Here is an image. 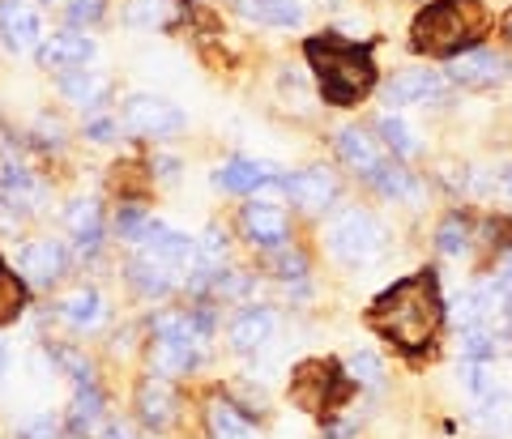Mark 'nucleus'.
Masks as SVG:
<instances>
[{"mask_svg": "<svg viewBox=\"0 0 512 439\" xmlns=\"http://www.w3.org/2000/svg\"><path fill=\"white\" fill-rule=\"evenodd\" d=\"M367 324L406 354L427 350L431 341H436L440 324H444V303H440L436 273L423 269V273H414V278L397 282L393 290H384V295L372 303V312H367Z\"/></svg>", "mask_w": 512, "mask_h": 439, "instance_id": "f257e3e1", "label": "nucleus"}, {"mask_svg": "<svg viewBox=\"0 0 512 439\" xmlns=\"http://www.w3.org/2000/svg\"><path fill=\"white\" fill-rule=\"evenodd\" d=\"M303 56L316 69L320 94L333 107H355L367 90L376 86V60L372 47H359L342 35H316L303 43Z\"/></svg>", "mask_w": 512, "mask_h": 439, "instance_id": "f03ea898", "label": "nucleus"}, {"mask_svg": "<svg viewBox=\"0 0 512 439\" xmlns=\"http://www.w3.org/2000/svg\"><path fill=\"white\" fill-rule=\"evenodd\" d=\"M487 30H491V13L483 0H431L414 18L410 43L414 52H427V56H457L474 47Z\"/></svg>", "mask_w": 512, "mask_h": 439, "instance_id": "7ed1b4c3", "label": "nucleus"}, {"mask_svg": "<svg viewBox=\"0 0 512 439\" xmlns=\"http://www.w3.org/2000/svg\"><path fill=\"white\" fill-rule=\"evenodd\" d=\"M325 239H329V252L346 260V265H372L384 252V231L367 209H342V214L329 222Z\"/></svg>", "mask_w": 512, "mask_h": 439, "instance_id": "20e7f679", "label": "nucleus"}, {"mask_svg": "<svg viewBox=\"0 0 512 439\" xmlns=\"http://www.w3.org/2000/svg\"><path fill=\"white\" fill-rule=\"evenodd\" d=\"M346 393H350V384H346L338 363L312 359V363H299L295 376H291V401L299 405V410H308V414L338 410V405L346 401Z\"/></svg>", "mask_w": 512, "mask_h": 439, "instance_id": "39448f33", "label": "nucleus"}, {"mask_svg": "<svg viewBox=\"0 0 512 439\" xmlns=\"http://www.w3.org/2000/svg\"><path fill=\"white\" fill-rule=\"evenodd\" d=\"M120 128L133 137H171L184 128V111L158 94H128L120 103Z\"/></svg>", "mask_w": 512, "mask_h": 439, "instance_id": "423d86ee", "label": "nucleus"}, {"mask_svg": "<svg viewBox=\"0 0 512 439\" xmlns=\"http://www.w3.org/2000/svg\"><path fill=\"white\" fill-rule=\"evenodd\" d=\"M150 333H154V341H171V346H180V350L201 359L205 341H210V320L201 312H158Z\"/></svg>", "mask_w": 512, "mask_h": 439, "instance_id": "0eeeda50", "label": "nucleus"}, {"mask_svg": "<svg viewBox=\"0 0 512 439\" xmlns=\"http://www.w3.org/2000/svg\"><path fill=\"white\" fill-rule=\"evenodd\" d=\"M282 188H286V197H291V205H299L303 214H325L333 197H338V180H333V171H325V167L286 175Z\"/></svg>", "mask_w": 512, "mask_h": 439, "instance_id": "6e6552de", "label": "nucleus"}, {"mask_svg": "<svg viewBox=\"0 0 512 439\" xmlns=\"http://www.w3.org/2000/svg\"><path fill=\"white\" fill-rule=\"evenodd\" d=\"M175 414H180V393H175V384L167 376H146L137 384V418L146 422L154 431H167Z\"/></svg>", "mask_w": 512, "mask_h": 439, "instance_id": "1a4fd4ad", "label": "nucleus"}, {"mask_svg": "<svg viewBox=\"0 0 512 439\" xmlns=\"http://www.w3.org/2000/svg\"><path fill=\"white\" fill-rule=\"evenodd\" d=\"M239 226H244V239L252 248H282L286 235H291V218L282 214V205H269V201L244 205Z\"/></svg>", "mask_w": 512, "mask_h": 439, "instance_id": "9d476101", "label": "nucleus"}, {"mask_svg": "<svg viewBox=\"0 0 512 439\" xmlns=\"http://www.w3.org/2000/svg\"><path fill=\"white\" fill-rule=\"evenodd\" d=\"M0 35L13 52H39L43 47V18L26 0H0Z\"/></svg>", "mask_w": 512, "mask_h": 439, "instance_id": "9b49d317", "label": "nucleus"}, {"mask_svg": "<svg viewBox=\"0 0 512 439\" xmlns=\"http://www.w3.org/2000/svg\"><path fill=\"white\" fill-rule=\"evenodd\" d=\"M440 94H444V77L436 69H410V73H397L389 86H384V103H389V107H406V103L440 99Z\"/></svg>", "mask_w": 512, "mask_h": 439, "instance_id": "f8f14e48", "label": "nucleus"}, {"mask_svg": "<svg viewBox=\"0 0 512 439\" xmlns=\"http://www.w3.org/2000/svg\"><path fill=\"white\" fill-rule=\"evenodd\" d=\"M94 56V39L77 35V30H60V35L43 39L39 47V64L43 69H56V73H73L77 64H86Z\"/></svg>", "mask_w": 512, "mask_h": 439, "instance_id": "ddd939ff", "label": "nucleus"}, {"mask_svg": "<svg viewBox=\"0 0 512 439\" xmlns=\"http://www.w3.org/2000/svg\"><path fill=\"white\" fill-rule=\"evenodd\" d=\"M338 154L342 162L363 180H376V171L384 167V150L372 133H363V128H342L338 133Z\"/></svg>", "mask_w": 512, "mask_h": 439, "instance_id": "4468645a", "label": "nucleus"}, {"mask_svg": "<svg viewBox=\"0 0 512 439\" xmlns=\"http://www.w3.org/2000/svg\"><path fill=\"white\" fill-rule=\"evenodd\" d=\"M18 265L30 282H39V286H52L60 273H64V248H60V239H30L22 256H18Z\"/></svg>", "mask_w": 512, "mask_h": 439, "instance_id": "2eb2a0df", "label": "nucleus"}, {"mask_svg": "<svg viewBox=\"0 0 512 439\" xmlns=\"http://www.w3.org/2000/svg\"><path fill=\"white\" fill-rule=\"evenodd\" d=\"M274 329H278V316L269 312V307H244L235 320H231V346L239 350V354H252V350H261L269 337H274Z\"/></svg>", "mask_w": 512, "mask_h": 439, "instance_id": "dca6fc26", "label": "nucleus"}, {"mask_svg": "<svg viewBox=\"0 0 512 439\" xmlns=\"http://www.w3.org/2000/svg\"><path fill=\"white\" fill-rule=\"evenodd\" d=\"M60 94L82 111H99L107 103V94H111V77L99 73V69H73V73L60 77Z\"/></svg>", "mask_w": 512, "mask_h": 439, "instance_id": "f3484780", "label": "nucleus"}, {"mask_svg": "<svg viewBox=\"0 0 512 439\" xmlns=\"http://www.w3.org/2000/svg\"><path fill=\"white\" fill-rule=\"evenodd\" d=\"M504 69H508L504 56L474 47V52H461V56L453 60V81H461V86H500Z\"/></svg>", "mask_w": 512, "mask_h": 439, "instance_id": "a211bd4d", "label": "nucleus"}, {"mask_svg": "<svg viewBox=\"0 0 512 439\" xmlns=\"http://www.w3.org/2000/svg\"><path fill=\"white\" fill-rule=\"evenodd\" d=\"M175 273L180 269H171L167 260H158L150 252H141L133 265H128V278H133V286L141 290V295H167V290H175Z\"/></svg>", "mask_w": 512, "mask_h": 439, "instance_id": "6ab92c4d", "label": "nucleus"}, {"mask_svg": "<svg viewBox=\"0 0 512 439\" xmlns=\"http://www.w3.org/2000/svg\"><path fill=\"white\" fill-rule=\"evenodd\" d=\"M205 427H210V439H256V427L244 418V410L231 401L214 397L210 410H205Z\"/></svg>", "mask_w": 512, "mask_h": 439, "instance_id": "aec40b11", "label": "nucleus"}, {"mask_svg": "<svg viewBox=\"0 0 512 439\" xmlns=\"http://www.w3.org/2000/svg\"><path fill=\"white\" fill-rule=\"evenodd\" d=\"M214 180H218V188H227V192H256L261 184L274 180V167H269V162H252V158H231Z\"/></svg>", "mask_w": 512, "mask_h": 439, "instance_id": "412c9836", "label": "nucleus"}, {"mask_svg": "<svg viewBox=\"0 0 512 439\" xmlns=\"http://www.w3.org/2000/svg\"><path fill=\"white\" fill-rule=\"evenodd\" d=\"M235 9L248 22L261 26H299L303 22V5L299 0H235Z\"/></svg>", "mask_w": 512, "mask_h": 439, "instance_id": "4be33fe9", "label": "nucleus"}, {"mask_svg": "<svg viewBox=\"0 0 512 439\" xmlns=\"http://www.w3.org/2000/svg\"><path fill=\"white\" fill-rule=\"evenodd\" d=\"M69 231L77 239V252L82 256H94L103 243V218H99V205L94 201H77L69 209Z\"/></svg>", "mask_w": 512, "mask_h": 439, "instance_id": "5701e85b", "label": "nucleus"}, {"mask_svg": "<svg viewBox=\"0 0 512 439\" xmlns=\"http://www.w3.org/2000/svg\"><path fill=\"white\" fill-rule=\"evenodd\" d=\"M60 316L69 320V324H77V329H94V324L107 316V307H103V295H99V290L82 286V290H73V295H64V299H60Z\"/></svg>", "mask_w": 512, "mask_h": 439, "instance_id": "b1692460", "label": "nucleus"}, {"mask_svg": "<svg viewBox=\"0 0 512 439\" xmlns=\"http://www.w3.org/2000/svg\"><path fill=\"white\" fill-rule=\"evenodd\" d=\"M69 427L73 435H94L103 427V393L94 384H82V393L69 405Z\"/></svg>", "mask_w": 512, "mask_h": 439, "instance_id": "393cba45", "label": "nucleus"}, {"mask_svg": "<svg viewBox=\"0 0 512 439\" xmlns=\"http://www.w3.org/2000/svg\"><path fill=\"white\" fill-rule=\"evenodd\" d=\"M0 197L13 201V209H18V205L35 209L39 197H43V188H39V180L26 167H5V171H0Z\"/></svg>", "mask_w": 512, "mask_h": 439, "instance_id": "a878e982", "label": "nucleus"}, {"mask_svg": "<svg viewBox=\"0 0 512 439\" xmlns=\"http://www.w3.org/2000/svg\"><path fill=\"white\" fill-rule=\"evenodd\" d=\"M384 197H393V201H410V205H419L423 201V184L414 180V175L406 171V167H389V162H384V167L376 171V180H372Z\"/></svg>", "mask_w": 512, "mask_h": 439, "instance_id": "bb28decb", "label": "nucleus"}, {"mask_svg": "<svg viewBox=\"0 0 512 439\" xmlns=\"http://www.w3.org/2000/svg\"><path fill=\"white\" fill-rule=\"evenodd\" d=\"M470 243H474V226L461 218V214H448V218L440 222V231H436V248H440V256L461 260V256L470 252Z\"/></svg>", "mask_w": 512, "mask_h": 439, "instance_id": "cd10ccee", "label": "nucleus"}, {"mask_svg": "<svg viewBox=\"0 0 512 439\" xmlns=\"http://www.w3.org/2000/svg\"><path fill=\"white\" fill-rule=\"evenodd\" d=\"M22 307H26V286H22L18 273H9L5 260H0V329L18 320Z\"/></svg>", "mask_w": 512, "mask_h": 439, "instance_id": "c85d7f7f", "label": "nucleus"}, {"mask_svg": "<svg viewBox=\"0 0 512 439\" xmlns=\"http://www.w3.org/2000/svg\"><path fill=\"white\" fill-rule=\"evenodd\" d=\"M478 422L495 435H508L512 431V397L508 393H487L483 405H478Z\"/></svg>", "mask_w": 512, "mask_h": 439, "instance_id": "c756f323", "label": "nucleus"}, {"mask_svg": "<svg viewBox=\"0 0 512 439\" xmlns=\"http://www.w3.org/2000/svg\"><path fill=\"white\" fill-rule=\"evenodd\" d=\"M380 137H384V145H389L393 154H402V158H414L419 154V141H414V133H410V124H402L397 116H380Z\"/></svg>", "mask_w": 512, "mask_h": 439, "instance_id": "7c9ffc66", "label": "nucleus"}, {"mask_svg": "<svg viewBox=\"0 0 512 439\" xmlns=\"http://www.w3.org/2000/svg\"><path fill=\"white\" fill-rule=\"evenodd\" d=\"M274 256H269V269H274V278H282V282H299L303 273H308V260H303V252H295V248H269Z\"/></svg>", "mask_w": 512, "mask_h": 439, "instance_id": "2f4dec72", "label": "nucleus"}, {"mask_svg": "<svg viewBox=\"0 0 512 439\" xmlns=\"http://www.w3.org/2000/svg\"><path fill=\"white\" fill-rule=\"evenodd\" d=\"M461 354H466V359H495V333L487 324L461 329Z\"/></svg>", "mask_w": 512, "mask_h": 439, "instance_id": "473e14b6", "label": "nucleus"}, {"mask_svg": "<svg viewBox=\"0 0 512 439\" xmlns=\"http://www.w3.org/2000/svg\"><path fill=\"white\" fill-rule=\"evenodd\" d=\"M380 376H384V367H380L376 354L359 350L355 359H350V380H355V384H367V388H372V384H380Z\"/></svg>", "mask_w": 512, "mask_h": 439, "instance_id": "72a5a7b5", "label": "nucleus"}, {"mask_svg": "<svg viewBox=\"0 0 512 439\" xmlns=\"http://www.w3.org/2000/svg\"><path fill=\"white\" fill-rule=\"evenodd\" d=\"M103 9H107V0H69V5H64L73 26H94L103 18Z\"/></svg>", "mask_w": 512, "mask_h": 439, "instance_id": "f704fd0d", "label": "nucleus"}, {"mask_svg": "<svg viewBox=\"0 0 512 439\" xmlns=\"http://www.w3.org/2000/svg\"><path fill=\"white\" fill-rule=\"evenodd\" d=\"M222 252H227V231L210 226V231L201 235V243H197V260H201V265H218Z\"/></svg>", "mask_w": 512, "mask_h": 439, "instance_id": "c9c22d12", "label": "nucleus"}, {"mask_svg": "<svg viewBox=\"0 0 512 439\" xmlns=\"http://www.w3.org/2000/svg\"><path fill=\"white\" fill-rule=\"evenodd\" d=\"M22 439H60V427L52 414H39V418H26L22 422Z\"/></svg>", "mask_w": 512, "mask_h": 439, "instance_id": "e433bc0d", "label": "nucleus"}, {"mask_svg": "<svg viewBox=\"0 0 512 439\" xmlns=\"http://www.w3.org/2000/svg\"><path fill=\"white\" fill-rule=\"evenodd\" d=\"M167 18V0H141L128 9V22H163Z\"/></svg>", "mask_w": 512, "mask_h": 439, "instance_id": "4c0bfd02", "label": "nucleus"}, {"mask_svg": "<svg viewBox=\"0 0 512 439\" xmlns=\"http://www.w3.org/2000/svg\"><path fill=\"white\" fill-rule=\"evenodd\" d=\"M56 363L69 371L73 380H82V384H90V363L82 359V354H73V350H56Z\"/></svg>", "mask_w": 512, "mask_h": 439, "instance_id": "58836bf2", "label": "nucleus"}, {"mask_svg": "<svg viewBox=\"0 0 512 439\" xmlns=\"http://www.w3.org/2000/svg\"><path fill=\"white\" fill-rule=\"evenodd\" d=\"M111 133H116V124H111V120H90L86 124V137L90 141H111Z\"/></svg>", "mask_w": 512, "mask_h": 439, "instance_id": "ea45409f", "label": "nucleus"}, {"mask_svg": "<svg viewBox=\"0 0 512 439\" xmlns=\"http://www.w3.org/2000/svg\"><path fill=\"white\" fill-rule=\"evenodd\" d=\"M350 435H355L350 422H333V427H325V439H350Z\"/></svg>", "mask_w": 512, "mask_h": 439, "instance_id": "a19ab883", "label": "nucleus"}, {"mask_svg": "<svg viewBox=\"0 0 512 439\" xmlns=\"http://www.w3.org/2000/svg\"><path fill=\"white\" fill-rule=\"evenodd\" d=\"M103 439H133V431L124 422H111V427H103Z\"/></svg>", "mask_w": 512, "mask_h": 439, "instance_id": "79ce46f5", "label": "nucleus"}, {"mask_svg": "<svg viewBox=\"0 0 512 439\" xmlns=\"http://www.w3.org/2000/svg\"><path fill=\"white\" fill-rule=\"evenodd\" d=\"M500 35H504V39H508V47H512V9L504 13V22H500Z\"/></svg>", "mask_w": 512, "mask_h": 439, "instance_id": "37998d69", "label": "nucleus"}, {"mask_svg": "<svg viewBox=\"0 0 512 439\" xmlns=\"http://www.w3.org/2000/svg\"><path fill=\"white\" fill-rule=\"evenodd\" d=\"M500 188H504V192H508V197H512V162H508V167L500 171Z\"/></svg>", "mask_w": 512, "mask_h": 439, "instance_id": "c03bdc74", "label": "nucleus"}, {"mask_svg": "<svg viewBox=\"0 0 512 439\" xmlns=\"http://www.w3.org/2000/svg\"><path fill=\"white\" fill-rule=\"evenodd\" d=\"M0 376H5V346H0Z\"/></svg>", "mask_w": 512, "mask_h": 439, "instance_id": "a18cd8bd", "label": "nucleus"}]
</instances>
